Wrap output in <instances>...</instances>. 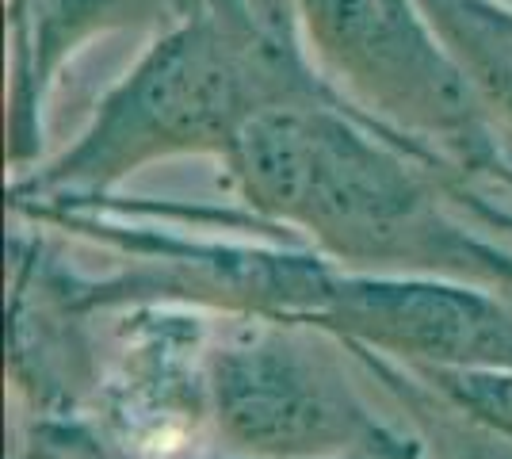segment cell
Instances as JSON below:
<instances>
[{"label":"cell","instance_id":"1","mask_svg":"<svg viewBox=\"0 0 512 459\" xmlns=\"http://www.w3.org/2000/svg\"><path fill=\"white\" fill-rule=\"evenodd\" d=\"M234 153L256 207L341 253H394L432 230L406 165L325 111L264 104L237 131Z\"/></svg>","mask_w":512,"mask_h":459},{"label":"cell","instance_id":"2","mask_svg":"<svg viewBox=\"0 0 512 459\" xmlns=\"http://www.w3.org/2000/svg\"><path fill=\"white\" fill-rule=\"evenodd\" d=\"M253 73L214 27H188L111 96L96 131L62 165L69 180H107L157 153L237 142L253 115Z\"/></svg>","mask_w":512,"mask_h":459},{"label":"cell","instance_id":"3","mask_svg":"<svg viewBox=\"0 0 512 459\" xmlns=\"http://www.w3.org/2000/svg\"><path fill=\"white\" fill-rule=\"evenodd\" d=\"M302 12L333 69L379 108L425 127L467 119L463 73L413 16L409 0H302Z\"/></svg>","mask_w":512,"mask_h":459},{"label":"cell","instance_id":"4","mask_svg":"<svg viewBox=\"0 0 512 459\" xmlns=\"http://www.w3.org/2000/svg\"><path fill=\"white\" fill-rule=\"evenodd\" d=\"M218 406L241 440L264 448H318L348 433L337 387L283 341L256 337L218 360Z\"/></svg>","mask_w":512,"mask_h":459},{"label":"cell","instance_id":"5","mask_svg":"<svg viewBox=\"0 0 512 459\" xmlns=\"http://www.w3.org/2000/svg\"><path fill=\"white\" fill-rule=\"evenodd\" d=\"M344 318L352 326L394 345V349L440 356L455 364L512 368V322L490 303L417 284H363L348 287Z\"/></svg>","mask_w":512,"mask_h":459},{"label":"cell","instance_id":"6","mask_svg":"<svg viewBox=\"0 0 512 459\" xmlns=\"http://www.w3.org/2000/svg\"><path fill=\"white\" fill-rule=\"evenodd\" d=\"M440 35L459 54V73L490 96L512 123V16L482 0H425Z\"/></svg>","mask_w":512,"mask_h":459},{"label":"cell","instance_id":"7","mask_svg":"<svg viewBox=\"0 0 512 459\" xmlns=\"http://www.w3.org/2000/svg\"><path fill=\"white\" fill-rule=\"evenodd\" d=\"M467 398L474 406L490 410L497 421L512 425V375H470Z\"/></svg>","mask_w":512,"mask_h":459}]
</instances>
